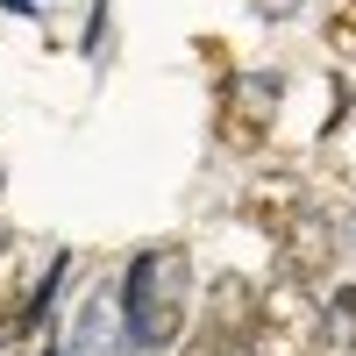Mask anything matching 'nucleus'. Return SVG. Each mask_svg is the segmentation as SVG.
Segmentation results:
<instances>
[{"mask_svg":"<svg viewBox=\"0 0 356 356\" xmlns=\"http://www.w3.org/2000/svg\"><path fill=\"white\" fill-rule=\"evenodd\" d=\"M271 122H278V79L271 72H243L221 86V143L235 157H257L271 143Z\"/></svg>","mask_w":356,"mask_h":356,"instance_id":"3","label":"nucleus"},{"mask_svg":"<svg viewBox=\"0 0 356 356\" xmlns=\"http://www.w3.org/2000/svg\"><path fill=\"white\" fill-rule=\"evenodd\" d=\"M278 257H285V278H292V285L328 278V271H335V221L307 207V214H300V221H292V228L278 235Z\"/></svg>","mask_w":356,"mask_h":356,"instance_id":"4","label":"nucleus"},{"mask_svg":"<svg viewBox=\"0 0 356 356\" xmlns=\"http://www.w3.org/2000/svg\"><path fill=\"white\" fill-rule=\"evenodd\" d=\"M271 8H292V0H271Z\"/></svg>","mask_w":356,"mask_h":356,"instance_id":"9","label":"nucleus"},{"mask_svg":"<svg viewBox=\"0 0 356 356\" xmlns=\"http://www.w3.org/2000/svg\"><path fill=\"white\" fill-rule=\"evenodd\" d=\"M328 50L335 57H356V0H342V8L328 15Z\"/></svg>","mask_w":356,"mask_h":356,"instance_id":"8","label":"nucleus"},{"mask_svg":"<svg viewBox=\"0 0 356 356\" xmlns=\"http://www.w3.org/2000/svg\"><path fill=\"white\" fill-rule=\"evenodd\" d=\"M300 214H307V193H300V178H292V171H264V178L243 186V221H250V228L285 235Z\"/></svg>","mask_w":356,"mask_h":356,"instance_id":"5","label":"nucleus"},{"mask_svg":"<svg viewBox=\"0 0 356 356\" xmlns=\"http://www.w3.org/2000/svg\"><path fill=\"white\" fill-rule=\"evenodd\" d=\"M257 300H264V292L250 285V278H221L214 292H207V321H200V328H214L221 342H235V349H250V328H257Z\"/></svg>","mask_w":356,"mask_h":356,"instance_id":"6","label":"nucleus"},{"mask_svg":"<svg viewBox=\"0 0 356 356\" xmlns=\"http://www.w3.org/2000/svg\"><path fill=\"white\" fill-rule=\"evenodd\" d=\"M321 349V307L307 300V285L278 278L257 300V328H250V356H314Z\"/></svg>","mask_w":356,"mask_h":356,"instance_id":"2","label":"nucleus"},{"mask_svg":"<svg viewBox=\"0 0 356 356\" xmlns=\"http://www.w3.org/2000/svg\"><path fill=\"white\" fill-rule=\"evenodd\" d=\"M186 300H193V257H186V243H150V250H136L129 278H122L129 342H136V349H171L178 335H186Z\"/></svg>","mask_w":356,"mask_h":356,"instance_id":"1","label":"nucleus"},{"mask_svg":"<svg viewBox=\"0 0 356 356\" xmlns=\"http://www.w3.org/2000/svg\"><path fill=\"white\" fill-rule=\"evenodd\" d=\"M321 349L328 356H356V285L335 292V307L321 314Z\"/></svg>","mask_w":356,"mask_h":356,"instance_id":"7","label":"nucleus"}]
</instances>
